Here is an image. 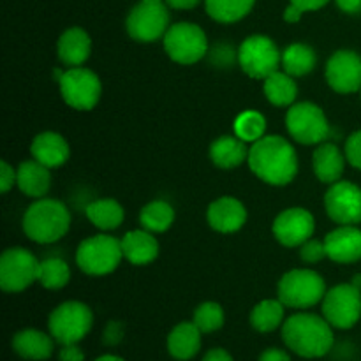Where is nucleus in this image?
I'll return each instance as SVG.
<instances>
[{
	"mask_svg": "<svg viewBox=\"0 0 361 361\" xmlns=\"http://www.w3.org/2000/svg\"><path fill=\"white\" fill-rule=\"evenodd\" d=\"M32 157L46 168H60L69 161L71 148L59 133H41L34 137L30 145Z\"/></svg>",
	"mask_w": 361,
	"mask_h": 361,
	"instance_id": "19",
	"label": "nucleus"
},
{
	"mask_svg": "<svg viewBox=\"0 0 361 361\" xmlns=\"http://www.w3.org/2000/svg\"><path fill=\"white\" fill-rule=\"evenodd\" d=\"M71 228V214L66 204L51 197H41L23 215V231L35 243H55Z\"/></svg>",
	"mask_w": 361,
	"mask_h": 361,
	"instance_id": "3",
	"label": "nucleus"
},
{
	"mask_svg": "<svg viewBox=\"0 0 361 361\" xmlns=\"http://www.w3.org/2000/svg\"><path fill=\"white\" fill-rule=\"evenodd\" d=\"M88 221L95 226V228L102 229V231H111L122 226L123 222V208L118 201L115 200H97L92 201L87 208H85Z\"/></svg>",
	"mask_w": 361,
	"mask_h": 361,
	"instance_id": "29",
	"label": "nucleus"
},
{
	"mask_svg": "<svg viewBox=\"0 0 361 361\" xmlns=\"http://www.w3.org/2000/svg\"><path fill=\"white\" fill-rule=\"evenodd\" d=\"M207 221L215 231L236 233L247 222V210L242 201L236 197H219L208 207Z\"/></svg>",
	"mask_w": 361,
	"mask_h": 361,
	"instance_id": "18",
	"label": "nucleus"
},
{
	"mask_svg": "<svg viewBox=\"0 0 361 361\" xmlns=\"http://www.w3.org/2000/svg\"><path fill=\"white\" fill-rule=\"evenodd\" d=\"M16 185L20 187L21 192L28 197H35L41 200L48 194L49 185H51V175H49V168L42 166L41 162L25 161L18 166L16 169Z\"/></svg>",
	"mask_w": 361,
	"mask_h": 361,
	"instance_id": "23",
	"label": "nucleus"
},
{
	"mask_svg": "<svg viewBox=\"0 0 361 361\" xmlns=\"http://www.w3.org/2000/svg\"><path fill=\"white\" fill-rule=\"evenodd\" d=\"M300 256H302V259L305 263H319L324 257H328L326 245H324V242L310 238L300 247Z\"/></svg>",
	"mask_w": 361,
	"mask_h": 361,
	"instance_id": "36",
	"label": "nucleus"
},
{
	"mask_svg": "<svg viewBox=\"0 0 361 361\" xmlns=\"http://www.w3.org/2000/svg\"><path fill=\"white\" fill-rule=\"evenodd\" d=\"M274 236L284 247H302L316 229V221L309 210L293 207L277 215L274 221Z\"/></svg>",
	"mask_w": 361,
	"mask_h": 361,
	"instance_id": "15",
	"label": "nucleus"
},
{
	"mask_svg": "<svg viewBox=\"0 0 361 361\" xmlns=\"http://www.w3.org/2000/svg\"><path fill=\"white\" fill-rule=\"evenodd\" d=\"M267 133V118L259 111H243L235 120V134L245 143H256Z\"/></svg>",
	"mask_w": 361,
	"mask_h": 361,
	"instance_id": "34",
	"label": "nucleus"
},
{
	"mask_svg": "<svg viewBox=\"0 0 361 361\" xmlns=\"http://www.w3.org/2000/svg\"><path fill=\"white\" fill-rule=\"evenodd\" d=\"M69 281V264L60 257H48L39 263L37 282L44 289H62Z\"/></svg>",
	"mask_w": 361,
	"mask_h": 361,
	"instance_id": "33",
	"label": "nucleus"
},
{
	"mask_svg": "<svg viewBox=\"0 0 361 361\" xmlns=\"http://www.w3.org/2000/svg\"><path fill=\"white\" fill-rule=\"evenodd\" d=\"M249 168L268 185L282 187L295 180L298 155L295 147L282 136H263L249 150Z\"/></svg>",
	"mask_w": 361,
	"mask_h": 361,
	"instance_id": "1",
	"label": "nucleus"
},
{
	"mask_svg": "<svg viewBox=\"0 0 361 361\" xmlns=\"http://www.w3.org/2000/svg\"><path fill=\"white\" fill-rule=\"evenodd\" d=\"M56 53L63 66L81 67L92 53V39L83 28L71 27L60 35Z\"/></svg>",
	"mask_w": 361,
	"mask_h": 361,
	"instance_id": "20",
	"label": "nucleus"
},
{
	"mask_svg": "<svg viewBox=\"0 0 361 361\" xmlns=\"http://www.w3.org/2000/svg\"><path fill=\"white\" fill-rule=\"evenodd\" d=\"M92 324H94V314L90 307L74 300L56 307L48 319L49 335L62 345L78 344L81 338L87 337Z\"/></svg>",
	"mask_w": 361,
	"mask_h": 361,
	"instance_id": "7",
	"label": "nucleus"
},
{
	"mask_svg": "<svg viewBox=\"0 0 361 361\" xmlns=\"http://www.w3.org/2000/svg\"><path fill=\"white\" fill-rule=\"evenodd\" d=\"M120 242H122L123 257L130 264H136V267L150 264L159 256L157 238L150 231H147V229H134V231H129L127 235H123V238Z\"/></svg>",
	"mask_w": 361,
	"mask_h": 361,
	"instance_id": "21",
	"label": "nucleus"
},
{
	"mask_svg": "<svg viewBox=\"0 0 361 361\" xmlns=\"http://www.w3.org/2000/svg\"><path fill=\"white\" fill-rule=\"evenodd\" d=\"M203 361H233V358L226 349H212L204 355Z\"/></svg>",
	"mask_w": 361,
	"mask_h": 361,
	"instance_id": "45",
	"label": "nucleus"
},
{
	"mask_svg": "<svg viewBox=\"0 0 361 361\" xmlns=\"http://www.w3.org/2000/svg\"><path fill=\"white\" fill-rule=\"evenodd\" d=\"M123 259L122 242L115 236L95 235L83 240L76 250V264L83 274L101 277L118 268Z\"/></svg>",
	"mask_w": 361,
	"mask_h": 361,
	"instance_id": "6",
	"label": "nucleus"
},
{
	"mask_svg": "<svg viewBox=\"0 0 361 361\" xmlns=\"http://www.w3.org/2000/svg\"><path fill=\"white\" fill-rule=\"evenodd\" d=\"M360 94H361V90H360Z\"/></svg>",
	"mask_w": 361,
	"mask_h": 361,
	"instance_id": "50",
	"label": "nucleus"
},
{
	"mask_svg": "<svg viewBox=\"0 0 361 361\" xmlns=\"http://www.w3.org/2000/svg\"><path fill=\"white\" fill-rule=\"evenodd\" d=\"M59 360L60 361H85V355L76 344H69V345H62L59 353Z\"/></svg>",
	"mask_w": 361,
	"mask_h": 361,
	"instance_id": "39",
	"label": "nucleus"
},
{
	"mask_svg": "<svg viewBox=\"0 0 361 361\" xmlns=\"http://www.w3.org/2000/svg\"><path fill=\"white\" fill-rule=\"evenodd\" d=\"M16 180H18L16 169H14L9 162L6 161L0 162V190H2L4 194H7L11 189H13Z\"/></svg>",
	"mask_w": 361,
	"mask_h": 361,
	"instance_id": "38",
	"label": "nucleus"
},
{
	"mask_svg": "<svg viewBox=\"0 0 361 361\" xmlns=\"http://www.w3.org/2000/svg\"><path fill=\"white\" fill-rule=\"evenodd\" d=\"M122 337H123V330H122V324L120 323H109L108 326H106L104 342L108 345L118 344V342L122 341Z\"/></svg>",
	"mask_w": 361,
	"mask_h": 361,
	"instance_id": "40",
	"label": "nucleus"
},
{
	"mask_svg": "<svg viewBox=\"0 0 361 361\" xmlns=\"http://www.w3.org/2000/svg\"><path fill=\"white\" fill-rule=\"evenodd\" d=\"M326 254L338 264H351L361 259V229L356 226H338L324 238Z\"/></svg>",
	"mask_w": 361,
	"mask_h": 361,
	"instance_id": "17",
	"label": "nucleus"
},
{
	"mask_svg": "<svg viewBox=\"0 0 361 361\" xmlns=\"http://www.w3.org/2000/svg\"><path fill=\"white\" fill-rule=\"evenodd\" d=\"M324 317L300 312L282 324V338L286 345L302 358H321L334 348V330Z\"/></svg>",
	"mask_w": 361,
	"mask_h": 361,
	"instance_id": "2",
	"label": "nucleus"
},
{
	"mask_svg": "<svg viewBox=\"0 0 361 361\" xmlns=\"http://www.w3.org/2000/svg\"><path fill=\"white\" fill-rule=\"evenodd\" d=\"M192 323L201 330V334H212L221 330L224 324V309L215 302H204L194 310Z\"/></svg>",
	"mask_w": 361,
	"mask_h": 361,
	"instance_id": "35",
	"label": "nucleus"
},
{
	"mask_svg": "<svg viewBox=\"0 0 361 361\" xmlns=\"http://www.w3.org/2000/svg\"><path fill=\"white\" fill-rule=\"evenodd\" d=\"M127 34L137 42H154L164 37L169 28V11L166 2L140 0L126 20Z\"/></svg>",
	"mask_w": 361,
	"mask_h": 361,
	"instance_id": "10",
	"label": "nucleus"
},
{
	"mask_svg": "<svg viewBox=\"0 0 361 361\" xmlns=\"http://www.w3.org/2000/svg\"><path fill=\"white\" fill-rule=\"evenodd\" d=\"M302 16H303V11L298 9L296 6H293V4H289V6L286 7L284 20L288 21V23H296V21L302 20Z\"/></svg>",
	"mask_w": 361,
	"mask_h": 361,
	"instance_id": "46",
	"label": "nucleus"
},
{
	"mask_svg": "<svg viewBox=\"0 0 361 361\" xmlns=\"http://www.w3.org/2000/svg\"><path fill=\"white\" fill-rule=\"evenodd\" d=\"M55 338L42 331L27 328L18 331L13 337V349L25 360L42 361L48 360L55 351Z\"/></svg>",
	"mask_w": 361,
	"mask_h": 361,
	"instance_id": "22",
	"label": "nucleus"
},
{
	"mask_svg": "<svg viewBox=\"0 0 361 361\" xmlns=\"http://www.w3.org/2000/svg\"><path fill=\"white\" fill-rule=\"evenodd\" d=\"M39 263L23 247H11L0 256V288L6 293H21L37 282Z\"/></svg>",
	"mask_w": 361,
	"mask_h": 361,
	"instance_id": "12",
	"label": "nucleus"
},
{
	"mask_svg": "<svg viewBox=\"0 0 361 361\" xmlns=\"http://www.w3.org/2000/svg\"><path fill=\"white\" fill-rule=\"evenodd\" d=\"M328 217L341 226H356L361 222V189L356 183L338 180L324 194Z\"/></svg>",
	"mask_w": 361,
	"mask_h": 361,
	"instance_id": "14",
	"label": "nucleus"
},
{
	"mask_svg": "<svg viewBox=\"0 0 361 361\" xmlns=\"http://www.w3.org/2000/svg\"><path fill=\"white\" fill-rule=\"evenodd\" d=\"M259 361H291V358H289L288 353L282 351V349L271 348L263 351V355L259 356Z\"/></svg>",
	"mask_w": 361,
	"mask_h": 361,
	"instance_id": "42",
	"label": "nucleus"
},
{
	"mask_svg": "<svg viewBox=\"0 0 361 361\" xmlns=\"http://www.w3.org/2000/svg\"><path fill=\"white\" fill-rule=\"evenodd\" d=\"M238 62L247 76L254 78V80H267L281 67L282 53L279 51L277 44L267 35H249L240 44Z\"/></svg>",
	"mask_w": 361,
	"mask_h": 361,
	"instance_id": "9",
	"label": "nucleus"
},
{
	"mask_svg": "<svg viewBox=\"0 0 361 361\" xmlns=\"http://www.w3.org/2000/svg\"><path fill=\"white\" fill-rule=\"evenodd\" d=\"M152 2H166V0H152Z\"/></svg>",
	"mask_w": 361,
	"mask_h": 361,
	"instance_id": "49",
	"label": "nucleus"
},
{
	"mask_svg": "<svg viewBox=\"0 0 361 361\" xmlns=\"http://www.w3.org/2000/svg\"><path fill=\"white\" fill-rule=\"evenodd\" d=\"M263 92L264 97L271 102L274 106H293L298 95V85H296L295 78L289 76L284 71H277V73L270 74L267 80H263Z\"/></svg>",
	"mask_w": 361,
	"mask_h": 361,
	"instance_id": "27",
	"label": "nucleus"
},
{
	"mask_svg": "<svg viewBox=\"0 0 361 361\" xmlns=\"http://www.w3.org/2000/svg\"><path fill=\"white\" fill-rule=\"evenodd\" d=\"M341 11L348 14H358L361 13V0H335Z\"/></svg>",
	"mask_w": 361,
	"mask_h": 361,
	"instance_id": "43",
	"label": "nucleus"
},
{
	"mask_svg": "<svg viewBox=\"0 0 361 361\" xmlns=\"http://www.w3.org/2000/svg\"><path fill=\"white\" fill-rule=\"evenodd\" d=\"M330 0H291L293 6H296L298 9H302L303 13H309V11H319L321 7H324Z\"/></svg>",
	"mask_w": 361,
	"mask_h": 361,
	"instance_id": "41",
	"label": "nucleus"
},
{
	"mask_svg": "<svg viewBox=\"0 0 361 361\" xmlns=\"http://www.w3.org/2000/svg\"><path fill=\"white\" fill-rule=\"evenodd\" d=\"M284 303L281 300H263L250 312V324L259 334L277 330L284 321Z\"/></svg>",
	"mask_w": 361,
	"mask_h": 361,
	"instance_id": "31",
	"label": "nucleus"
},
{
	"mask_svg": "<svg viewBox=\"0 0 361 361\" xmlns=\"http://www.w3.org/2000/svg\"><path fill=\"white\" fill-rule=\"evenodd\" d=\"M95 361H126V360H122V358H120V356L104 355V356H101V358H97Z\"/></svg>",
	"mask_w": 361,
	"mask_h": 361,
	"instance_id": "47",
	"label": "nucleus"
},
{
	"mask_svg": "<svg viewBox=\"0 0 361 361\" xmlns=\"http://www.w3.org/2000/svg\"><path fill=\"white\" fill-rule=\"evenodd\" d=\"M140 222L147 231L150 233H164L175 222V210L169 203L162 200L150 201L141 208Z\"/></svg>",
	"mask_w": 361,
	"mask_h": 361,
	"instance_id": "32",
	"label": "nucleus"
},
{
	"mask_svg": "<svg viewBox=\"0 0 361 361\" xmlns=\"http://www.w3.org/2000/svg\"><path fill=\"white\" fill-rule=\"evenodd\" d=\"M317 63V55L309 44L295 42L282 51V69L289 76L300 78L312 73Z\"/></svg>",
	"mask_w": 361,
	"mask_h": 361,
	"instance_id": "28",
	"label": "nucleus"
},
{
	"mask_svg": "<svg viewBox=\"0 0 361 361\" xmlns=\"http://www.w3.org/2000/svg\"><path fill=\"white\" fill-rule=\"evenodd\" d=\"M201 330L194 323L176 324L168 335V351L175 360L187 361L200 353Z\"/></svg>",
	"mask_w": 361,
	"mask_h": 361,
	"instance_id": "25",
	"label": "nucleus"
},
{
	"mask_svg": "<svg viewBox=\"0 0 361 361\" xmlns=\"http://www.w3.org/2000/svg\"><path fill=\"white\" fill-rule=\"evenodd\" d=\"M326 81L338 94L361 90V56L351 49H338L326 62Z\"/></svg>",
	"mask_w": 361,
	"mask_h": 361,
	"instance_id": "16",
	"label": "nucleus"
},
{
	"mask_svg": "<svg viewBox=\"0 0 361 361\" xmlns=\"http://www.w3.org/2000/svg\"><path fill=\"white\" fill-rule=\"evenodd\" d=\"M345 159L353 168L361 169V130H356L345 141Z\"/></svg>",
	"mask_w": 361,
	"mask_h": 361,
	"instance_id": "37",
	"label": "nucleus"
},
{
	"mask_svg": "<svg viewBox=\"0 0 361 361\" xmlns=\"http://www.w3.org/2000/svg\"><path fill=\"white\" fill-rule=\"evenodd\" d=\"M162 41L169 59L182 66H192L208 53L207 34L200 25L189 21L171 25Z\"/></svg>",
	"mask_w": 361,
	"mask_h": 361,
	"instance_id": "8",
	"label": "nucleus"
},
{
	"mask_svg": "<svg viewBox=\"0 0 361 361\" xmlns=\"http://www.w3.org/2000/svg\"><path fill=\"white\" fill-rule=\"evenodd\" d=\"M323 317L338 330H349L361 317V291L355 286L338 284L323 298Z\"/></svg>",
	"mask_w": 361,
	"mask_h": 361,
	"instance_id": "13",
	"label": "nucleus"
},
{
	"mask_svg": "<svg viewBox=\"0 0 361 361\" xmlns=\"http://www.w3.org/2000/svg\"><path fill=\"white\" fill-rule=\"evenodd\" d=\"M351 284H353V286H355V288H356V289H360V291H361V274H358V275H355V277H353Z\"/></svg>",
	"mask_w": 361,
	"mask_h": 361,
	"instance_id": "48",
	"label": "nucleus"
},
{
	"mask_svg": "<svg viewBox=\"0 0 361 361\" xmlns=\"http://www.w3.org/2000/svg\"><path fill=\"white\" fill-rule=\"evenodd\" d=\"M210 159L217 168L235 169L249 159V148L238 136H221L212 143Z\"/></svg>",
	"mask_w": 361,
	"mask_h": 361,
	"instance_id": "26",
	"label": "nucleus"
},
{
	"mask_svg": "<svg viewBox=\"0 0 361 361\" xmlns=\"http://www.w3.org/2000/svg\"><path fill=\"white\" fill-rule=\"evenodd\" d=\"M200 2L201 0H166L168 7H171V9H178V11L194 9Z\"/></svg>",
	"mask_w": 361,
	"mask_h": 361,
	"instance_id": "44",
	"label": "nucleus"
},
{
	"mask_svg": "<svg viewBox=\"0 0 361 361\" xmlns=\"http://www.w3.org/2000/svg\"><path fill=\"white\" fill-rule=\"evenodd\" d=\"M256 0H204L207 13L219 23H236L252 11Z\"/></svg>",
	"mask_w": 361,
	"mask_h": 361,
	"instance_id": "30",
	"label": "nucleus"
},
{
	"mask_svg": "<svg viewBox=\"0 0 361 361\" xmlns=\"http://www.w3.org/2000/svg\"><path fill=\"white\" fill-rule=\"evenodd\" d=\"M326 295L324 279L309 268L291 270L279 281L277 298L289 309L305 310L323 302Z\"/></svg>",
	"mask_w": 361,
	"mask_h": 361,
	"instance_id": "4",
	"label": "nucleus"
},
{
	"mask_svg": "<svg viewBox=\"0 0 361 361\" xmlns=\"http://www.w3.org/2000/svg\"><path fill=\"white\" fill-rule=\"evenodd\" d=\"M55 76L67 106L78 111H90L97 106L102 85L94 71L87 67H69L67 71H55Z\"/></svg>",
	"mask_w": 361,
	"mask_h": 361,
	"instance_id": "5",
	"label": "nucleus"
},
{
	"mask_svg": "<svg viewBox=\"0 0 361 361\" xmlns=\"http://www.w3.org/2000/svg\"><path fill=\"white\" fill-rule=\"evenodd\" d=\"M286 127L295 141L302 145L323 143L330 136V123L323 109L314 102H296L288 109Z\"/></svg>",
	"mask_w": 361,
	"mask_h": 361,
	"instance_id": "11",
	"label": "nucleus"
},
{
	"mask_svg": "<svg viewBox=\"0 0 361 361\" xmlns=\"http://www.w3.org/2000/svg\"><path fill=\"white\" fill-rule=\"evenodd\" d=\"M348 159L342 155L337 145L334 143H323L316 148L312 155V166L314 173L323 183H335L341 180L342 173H344V166Z\"/></svg>",
	"mask_w": 361,
	"mask_h": 361,
	"instance_id": "24",
	"label": "nucleus"
}]
</instances>
